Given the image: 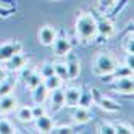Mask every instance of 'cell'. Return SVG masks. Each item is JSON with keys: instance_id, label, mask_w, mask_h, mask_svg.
Wrapping results in <instances>:
<instances>
[{"instance_id": "obj_1", "label": "cell", "mask_w": 134, "mask_h": 134, "mask_svg": "<svg viewBox=\"0 0 134 134\" xmlns=\"http://www.w3.org/2000/svg\"><path fill=\"white\" fill-rule=\"evenodd\" d=\"M76 36L82 44H87L97 39V24L91 12H79L76 18Z\"/></svg>"}, {"instance_id": "obj_2", "label": "cell", "mask_w": 134, "mask_h": 134, "mask_svg": "<svg viewBox=\"0 0 134 134\" xmlns=\"http://www.w3.org/2000/svg\"><path fill=\"white\" fill-rule=\"evenodd\" d=\"M118 65L116 58L108 53V52H102L99 53L97 57H95V60L92 63V73L95 76H105V74H110L113 70H115V66Z\"/></svg>"}, {"instance_id": "obj_3", "label": "cell", "mask_w": 134, "mask_h": 134, "mask_svg": "<svg viewBox=\"0 0 134 134\" xmlns=\"http://www.w3.org/2000/svg\"><path fill=\"white\" fill-rule=\"evenodd\" d=\"M91 13L95 20V24H97V36L102 37V39H110L115 34V24L111 21V18H108L103 12H99L95 8H92Z\"/></svg>"}, {"instance_id": "obj_4", "label": "cell", "mask_w": 134, "mask_h": 134, "mask_svg": "<svg viewBox=\"0 0 134 134\" xmlns=\"http://www.w3.org/2000/svg\"><path fill=\"white\" fill-rule=\"evenodd\" d=\"M92 92V99H94V103L95 105H99V107L103 110V111H108V113H116L121 110V105L116 102V100H113L110 97H107V95H103L99 89H95L92 87L91 89Z\"/></svg>"}, {"instance_id": "obj_5", "label": "cell", "mask_w": 134, "mask_h": 134, "mask_svg": "<svg viewBox=\"0 0 134 134\" xmlns=\"http://www.w3.org/2000/svg\"><path fill=\"white\" fill-rule=\"evenodd\" d=\"M52 47H53V52L58 57H65L71 50V41H70V37H68V34H66L65 29L57 31V36H55V39L52 42Z\"/></svg>"}, {"instance_id": "obj_6", "label": "cell", "mask_w": 134, "mask_h": 134, "mask_svg": "<svg viewBox=\"0 0 134 134\" xmlns=\"http://www.w3.org/2000/svg\"><path fill=\"white\" fill-rule=\"evenodd\" d=\"M110 89L115 91L116 94H123V95H132L134 91V81L132 76H123L110 82Z\"/></svg>"}, {"instance_id": "obj_7", "label": "cell", "mask_w": 134, "mask_h": 134, "mask_svg": "<svg viewBox=\"0 0 134 134\" xmlns=\"http://www.w3.org/2000/svg\"><path fill=\"white\" fill-rule=\"evenodd\" d=\"M66 57V73H68V81H74L81 74V60L78 58V55L73 53L71 50L65 55Z\"/></svg>"}, {"instance_id": "obj_8", "label": "cell", "mask_w": 134, "mask_h": 134, "mask_svg": "<svg viewBox=\"0 0 134 134\" xmlns=\"http://www.w3.org/2000/svg\"><path fill=\"white\" fill-rule=\"evenodd\" d=\"M18 52H23V44L18 41H12V42H5L0 45V63H5L8 58Z\"/></svg>"}, {"instance_id": "obj_9", "label": "cell", "mask_w": 134, "mask_h": 134, "mask_svg": "<svg viewBox=\"0 0 134 134\" xmlns=\"http://www.w3.org/2000/svg\"><path fill=\"white\" fill-rule=\"evenodd\" d=\"M47 99H49V108L57 113L60 111L63 107H65V97H63V89H55V91H50L49 95H47Z\"/></svg>"}, {"instance_id": "obj_10", "label": "cell", "mask_w": 134, "mask_h": 134, "mask_svg": "<svg viewBox=\"0 0 134 134\" xmlns=\"http://www.w3.org/2000/svg\"><path fill=\"white\" fill-rule=\"evenodd\" d=\"M132 68H129L128 65H124V63H121V65H116L115 66V70L110 73V74H105V76H102V81L103 82H111V81H115V79H118V78H123V76H132Z\"/></svg>"}, {"instance_id": "obj_11", "label": "cell", "mask_w": 134, "mask_h": 134, "mask_svg": "<svg viewBox=\"0 0 134 134\" xmlns=\"http://www.w3.org/2000/svg\"><path fill=\"white\" fill-rule=\"evenodd\" d=\"M71 118L78 124H86V123H89L92 120V113H91L89 108L81 107V105H76V107L71 108Z\"/></svg>"}, {"instance_id": "obj_12", "label": "cell", "mask_w": 134, "mask_h": 134, "mask_svg": "<svg viewBox=\"0 0 134 134\" xmlns=\"http://www.w3.org/2000/svg\"><path fill=\"white\" fill-rule=\"evenodd\" d=\"M55 36H57V29H55L53 26H50V24H44L41 29H39V32H37L39 42H41L42 45H45V47L52 45V42H53V39H55Z\"/></svg>"}, {"instance_id": "obj_13", "label": "cell", "mask_w": 134, "mask_h": 134, "mask_svg": "<svg viewBox=\"0 0 134 134\" xmlns=\"http://www.w3.org/2000/svg\"><path fill=\"white\" fill-rule=\"evenodd\" d=\"M26 63H27L26 55H23V52H18V53H15L12 57V58H8L5 62V68L8 71H20Z\"/></svg>"}, {"instance_id": "obj_14", "label": "cell", "mask_w": 134, "mask_h": 134, "mask_svg": "<svg viewBox=\"0 0 134 134\" xmlns=\"http://www.w3.org/2000/svg\"><path fill=\"white\" fill-rule=\"evenodd\" d=\"M79 95H81V87H68L63 91V97H65V107L73 108L78 105L79 100Z\"/></svg>"}, {"instance_id": "obj_15", "label": "cell", "mask_w": 134, "mask_h": 134, "mask_svg": "<svg viewBox=\"0 0 134 134\" xmlns=\"http://www.w3.org/2000/svg\"><path fill=\"white\" fill-rule=\"evenodd\" d=\"M16 107H18V100H16V97H13L12 94L2 95V97H0V115L10 113V111H13Z\"/></svg>"}, {"instance_id": "obj_16", "label": "cell", "mask_w": 134, "mask_h": 134, "mask_svg": "<svg viewBox=\"0 0 134 134\" xmlns=\"http://www.w3.org/2000/svg\"><path fill=\"white\" fill-rule=\"evenodd\" d=\"M34 121H36V128H37V131H39V132H50L52 128H53V120L47 113L45 115H41V116H37V118H34Z\"/></svg>"}, {"instance_id": "obj_17", "label": "cell", "mask_w": 134, "mask_h": 134, "mask_svg": "<svg viewBox=\"0 0 134 134\" xmlns=\"http://www.w3.org/2000/svg\"><path fill=\"white\" fill-rule=\"evenodd\" d=\"M47 95H49V91H47V87L44 86V81L31 91V97H32L34 103H44L47 100Z\"/></svg>"}, {"instance_id": "obj_18", "label": "cell", "mask_w": 134, "mask_h": 134, "mask_svg": "<svg viewBox=\"0 0 134 134\" xmlns=\"http://www.w3.org/2000/svg\"><path fill=\"white\" fill-rule=\"evenodd\" d=\"M15 86H16V79L12 78V76H7L3 81H0V97H2V95L12 94L13 89H15Z\"/></svg>"}, {"instance_id": "obj_19", "label": "cell", "mask_w": 134, "mask_h": 134, "mask_svg": "<svg viewBox=\"0 0 134 134\" xmlns=\"http://www.w3.org/2000/svg\"><path fill=\"white\" fill-rule=\"evenodd\" d=\"M16 118L20 120L21 123H31L34 121V116H32V108L24 105V107H20L16 111Z\"/></svg>"}, {"instance_id": "obj_20", "label": "cell", "mask_w": 134, "mask_h": 134, "mask_svg": "<svg viewBox=\"0 0 134 134\" xmlns=\"http://www.w3.org/2000/svg\"><path fill=\"white\" fill-rule=\"evenodd\" d=\"M62 84H63V81L55 73L50 74V76H47V78H44V86L47 87V91H49V92L50 91H55V89H60Z\"/></svg>"}, {"instance_id": "obj_21", "label": "cell", "mask_w": 134, "mask_h": 134, "mask_svg": "<svg viewBox=\"0 0 134 134\" xmlns=\"http://www.w3.org/2000/svg\"><path fill=\"white\" fill-rule=\"evenodd\" d=\"M92 103H94V99H92V92H91V89H81V95H79L78 105L89 108Z\"/></svg>"}, {"instance_id": "obj_22", "label": "cell", "mask_w": 134, "mask_h": 134, "mask_svg": "<svg viewBox=\"0 0 134 134\" xmlns=\"http://www.w3.org/2000/svg\"><path fill=\"white\" fill-rule=\"evenodd\" d=\"M126 5H128V0H116V2H115L107 12H105V15H107L108 18H115L124 7H126Z\"/></svg>"}, {"instance_id": "obj_23", "label": "cell", "mask_w": 134, "mask_h": 134, "mask_svg": "<svg viewBox=\"0 0 134 134\" xmlns=\"http://www.w3.org/2000/svg\"><path fill=\"white\" fill-rule=\"evenodd\" d=\"M42 81H44V79H42V76L39 74V71H34V73L29 76V78L24 81V86H26V89H27V91H32L36 86H39Z\"/></svg>"}, {"instance_id": "obj_24", "label": "cell", "mask_w": 134, "mask_h": 134, "mask_svg": "<svg viewBox=\"0 0 134 134\" xmlns=\"http://www.w3.org/2000/svg\"><path fill=\"white\" fill-rule=\"evenodd\" d=\"M53 73L58 76L62 81H68V73H66L65 62H55L53 63Z\"/></svg>"}, {"instance_id": "obj_25", "label": "cell", "mask_w": 134, "mask_h": 134, "mask_svg": "<svg viewBox=\"0 0 134 134\" xmlns=\"http://www.w3.org/2000/svg\"><path fill=\"white\" fill-rule=\"evenodd\" d=\"M121 45H123V49L126 53H134V34H132V31L123 37Z\"/></svg>"}, {"instance_id": "obj_26", "label": "cell", "mask_w": 134, "mask_h": 134, "mask_svg": "<svg viewBox=\"0 0 134 134\" xmlns=\"http://www.w3.org/2000/svg\"><path fill=\"white\" fill-rule=\"evenodd\" d=\"M36 71V66L34 65H31V63H26L24 66H23V68L20 70V71H18V79H20V81H26L27 78H29V76L32 74Z\"/></svg>"}, {"instance_id": "obj_27", "label": "cell", "mask_w": 134, "mask_h": 134, "mask_svg": "<svg viewBox=\"0 0 134 134\" xmlns=\"http://www.w3.org/2000/svg\"><path fill=\"white\" fill-rule=\"evenodd\" d=\"M16 131H18V129H16L8 120L0 118V134H13V132H16Z\"/></svg>"}, {"instance_id": "obj_28", "label": "cell", "mask_w": 134, "mask_h": 134, "mask_svg": "<svg viewBox=\"0 0 134 134\" xmlns=\"http://www.w3.org/2000/svg\"><path fill=\"white\" fill-rule=\"evenodd\" d=\"M113 128H115V132H121V134H132V126H129V124H124L121 121H115L111 123Z\"/></svg>"}, {"instance_id": "obj_29", "label": "cell", "mask_w": 134, "mask_h": 134, "mask_svg": "<svg viewBox=\"0 0 134 134\" xmlns=\"http://www.w3.org/2000/svg\"><path fill=\"white\" fill-rule=\"evenodd\" d=\"M39 74L42 76V79L47 78V76H50V74H53V63L52 62H44L41 65V68H39Z\"/></svg>"}, {"instance_id": "obj_30", "label": "cell", "mask_w": 134, "mask_h": 134, "mask_svg": "<svg viewBox=\"0 0 134 134\" xmlns=\"http://www.w3.org/2000/svg\"><path fill=\"white\" fill-rule=\"evenodd\" d=\"M50 132H55V134H73L76 132L73 126H68V124H63V126H55L53 124V128Z\"/></svg>"}, {"instance_id": "obj_31", "label": "cell", "mask_w": 134, "mask_h": 134, "mask_svg": "<svg viewBox=\"0 0 134 134\" xmlns=\"http://www.w3.org/2000/svg\"><path fill=\"white\" fill-rule=\"evenodd\" d=\"M97 132H100V134H116V132H115L113 124H111V123H105V121L99 124Z\"/></svg>"}, {"instance_id": "obj_32", "label": "cell", "mask_w": 134, "mask_h": 134, "mask_svg": "<svg viewBox=\"0 0 134 134\" xmlns=\"http://www.w3.org/2000/svg\"><path fill=\"white\" fill-rule=\"evenodd\" d=\"M15 12H16L15 7H5L0 3V18H10Z\"/></svg>"}, {"instance_id": "obj_33", "label": "cell", "mask_w": 134, "mask_h": 134, "mask_svg": "<svg viewBox=\"0 0 134 134\" xmlns=\"http://www.w3.org/2000/svg\"><path fill=\"white\" fill-rule=\"evenodd\" d=\"M32 108V116L34 118H37V116H41V115H45L47 113V108L44 107L42 103H36L34 107H31Z\"/></svg>"}, {"instance_id": "obj_34", "label": "cell", "mask_w": 134, "mask_h": 134, "mask_svg": "<svg viewBox=\"0 0 134 134\" xmlns=\"http://www.w3.org/2000/svg\"><path fill=\"white\" fill-rule=\"evenodd\" d=\"M115 2H116V0H99V10L105 13Z\"/></svg>"}, {"instance_id": "obj_35", "label": "cell", "mask_w": 134, "mask_h": 134, "mask_svg": "<svg viewBox=\"0 0 134 134\" xmlns=\"http://www.w3.org/2000/svg\"><path fill=\"white\" fill-rule=\"evenodd\" d=\"M124 65H128L129 68L134 70V53H126V58H124Z\"/></svg>"}, {"instance_id": "obj_36", "label": "cell", "mask_w": 134, "mask_h": 134, "mask_svg": "<svg viewBox=\"0 0 134 134\" xmlns=\"http://www.w3.org/2000/svg\"><path fill=\"white\" fill-rule=\"evenodd\" d=\"M7 76H8V70L5 66H2V63H0V81H3Z\"/></svg>"}, {"instance_id": "obj_37", "label": "cell", "mask_w": 134, "mask_h": 134, "mask_svg": "<svg viewBox=\"0 0 134 134\" xmlns=\"http://www.w3.org/2000/svg\"><path fill=\"white\" fill-rule=\"evenodd\" d=\"M0 2H2V5H5V7H13L10 2H12V0H0Z\"/></svg>"}]
</instances>
